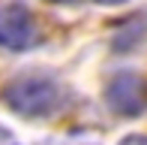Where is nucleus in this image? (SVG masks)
<instances>
[{
    "instance_id": "2",
    "label": "nucleus",
    "mask_w": 147,
    "mask_h": 145,
    "mask_svg": "<svg viewBox=\"0 0 147 145\" xmlns=\"http://www.w3.org/2000/svg\"><path fill=\"white\" fill-rule=\"evenodd\" d=\"M105 103L114 115L138 118L147 112V79L135 70H120L105 85Z\"/></svg>"
},
{
    "instance_id": "3",
    "label": "nucleus",
    "mask_w": 147,
    "mask_h": 145,
    "mask_svg": "<svg viewBox=\"0 0 147 145\" xmlns=\"http://www.w3.org/2000/svg\"><path fill=\"white\" fill-rule=\"evenodd\" d=\"M36 42V18L21 0L0 3V45L6 51H27Z\"/></svg>"
},
{
    "instance_id": "5",
    "label": "nucleus",
    "mask_w": 147,
    "mask_h": 145,
    "mask_svg": "<svg viewBox=\"0 0 147 145\" xmlns=\"http://www.w3.org/2000/svg\"><path fill=\"white\" fill-rule=\"evenodd\" d=\"M96 3H102V6H120V3H126V0H96Z\"/></svg>"
},
{
    "instance_id": "6",
    "label": "nucleus",
    "mask_w": 147,
    "mask_h": 145,
    "mask_svg": "<svg viewBox=\"0 0 147 145\" xmlns=\"http://www.w3.org/2000/svg\"><path fill=\"white\" fill-rule=\"evenodd\" d=\"M51 3H69V0H51Z\"/></svg>"
},
{
    "instance_id": "1",
    "label": "nucleus",
    "mask_w": 147,
    "mask_h": 145,
    "mask_svg": "<svg viewBox=\"0 0 147 145\" xmlns=\"http://www.w3.org/2000/svg\"><path fill=\"white\" fill-rule=\"evenodd\" d=\"M60 100H63V94H60L57 82L42 72L15 76L3 88V103L21 118H48L57 112Z\"/></svg>"
},
{
    "instance_id": "4",
    "label": "nucleus",
    "mask_w": 147,
    "mask_h": 145,
    "mask_svg": "<svg viewBox=\"0 0 147 145\" xmlns=\"http://www.w3.org/2000/svg\"><path fill=\"white\" fill-rule=\"evenodd\" d=\"M117 145H147V139H144L141 133H129V136H123Z\"/></svg>"
}]
</instances>
